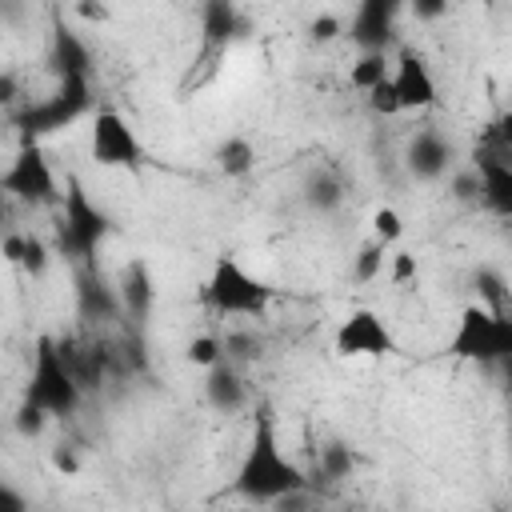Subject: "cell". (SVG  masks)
Listing matches in <instances>:
<instances>
[{
    "label": "cell",
    "mask_w": 512,
    "mask_h": 512,
    "mask_svg": "<svg viewBox=\"0 0 512 512\" xmlns=\"http://www.w3.org/2000/svg\"><path fill=\"white\" fill-rule=\"evenodd\" d=\"M300 488H312V476L284 452L272 408H260L252 416V432H248L244 456H240L236 476H232V496H240L244 504L268 508L276 496H288Z\"/></svg>",
    "instance_id": "cell-1"
},
{
    "label": "cell",
    "mask_w": 512,
    "mask_h": 512,
    "mask_svg": "<svg viewBox=\"0 0 512 512\" xmlns=\"http://www.w3.org/2000/svg\"><path fill=\"white\" fill-rule=\"evenodd\" d=\"M112 216L88 196L80 176L64 180L60 192V220H56V252L76 268H96L100 244L112 236Z\"/></svg>",
    "instance_id": "cell-2"
},
{
    "label": "cell",
    "mask_w": 512,
    "mask_h": 512,
    "mask_svg": "<svg viewBox=\"0 0 512 512\" xmlns=\"http://www.w3.org/2000/svg\"><path fill=\"white\" fill-rule=\"evenodd\" d=\"M204 308H212L216 316H244V320H264L276 288L264 284L260 276H252L236 256H220L200 288Z\"/></svg>",
    "instance_id": "cell-3"
},
{
    "label": "cell",
    "mask_w": 512,
    "mask_h": 512,
    "mask_svg": "<svg viewBox=\"0 0 512 512\" xmlns=\"http://www.w3.org/2000/svg\"><path fill=\"white\" fill-rule=\"evenodd\" d=\"M24 404L40 408L48 420H64V416H76V408L84 404V392L80 384L72 380V372L64 368L60 360V348H56V336H36L32 344V368H28V380H24Z\"/></svg>",
    "instance_id": "cell-4"
},
{
    "label": "cell",
    "mask_w": 512,
    "mask_h": 512,
    "mask_svg": "<svg viewBox=\"0 0 512 512\" xmlns=\"http://www.w3.org/2000/svg\"><path fill=\"white\" fill-rule=\"evenodd\" d=\"M452 360L468 364H504L512 356V320L508 312H492L484 304H468L456 320V332L448 336L444 348Z\"/></svg>",
    "instance_id": "cell-5"
},
{
    "label": "cell",
    "mask_w": 512,
    "mask_h": 512,
    "mask_svg": "<svg viewBox=\"0 0 512 512\" xmlns=\"http://www.w3.org/2000/svg\"><path fill=\"white\" fill-rule=\"evenodd\" d=\"M88 108H92V80H80V76L60 80L52 96L32 100L28 108H20V112H16L20 140H36V144H40L44 136H52V132L68 128L72 120H80Z\"/></svg>",
    "instance_id": "cell-6"
},
{
    "label": "cell",
    "mask_w": 512,
    "mask_h": 512,
    "mask_svg": "<svg viewBox=\"0 0 512 512\" xmlns=\"http://www.w3.org/2000/svg\"><path fill=\"white\" fill-rule=\"evenodd\" d=\"M0 192L24 208H48L60 204V184L56 172L44 156V148L36 140H20L16 156L8 160V168L0 172Z\"/></svg>",
    "instance_id": "cell-7"
},
{
    "label": "cell",
    "mask_w": 512,
    "mask_h": 512,
    "mask_svg": "<svg viewBox=\"0 0 512 512\" xmlns=\"http://www.w3.org/2000/svg\"><path fill=\"white\" fill-rule=\"evenodd\" d=\"M88 152L100 168H128V172H140L144 168V144L140 136L132 132V124L112 112V108H100L92 116V132H88Z\"/></svg>",
    "instance_id": "cell-8"
},
{
    "label": "cell",
    "mask_w": 512,
    "mask_h": 512,
    "mask_svg": "<svg viewBox=\"0 0 512 512\" xmlns=\"http://www.w3.org/2000/svg\"><path fill=\"white\" fill-rule=\"evenodd\" d=\"M332 348L340 360H384L396 352V336L392 328L384 324L380 312L372 308H352L336 332H332Z\"/></svg>",
    "instance_id": "cell-9"
},
{
    "label": "cell",
    "mask_w": 512,
    "mask_h": 512,
    "mask_svg": "<svg viewBox=\"0 0 512 512\" xmlns=\"http://www.w3.org/2000/svg\"><path fill=\"white\" fill-rule=\"evenodd\" d=\"M392 92H396V104L400 112H424L440 100L436 92V76L424 60V52L416 48H400L396 60H392Z\"/></svg>",
    "instance_id": "cell-10"
},
{
    "label": "cell",
    "mask_w": 512,
    "mask_h": 512,
    "mask_svg": "<svg viewBox=\"0 0 512 512\" xmlns=\"http://www.w3.org/2000/svg\"><path fill=\"white\" fill-rule=\"evenodd\" d=\"M116 300H120V324L140 332L156 308V280H152L148 260H128L116 272Z\"/></svg>",
    "instance_id": "cell-11"
},
{
    "label": "cell",
    "mask_w": 512,
    "mask_h": 512,
    "mask_svg": "<svg viewBox=\"0 0 512 512\" xmlns=\"http://www.w3.org/2000/svg\"><path fill=\"white\" fill-rule=\"evenodd\" d=\"M404 168H408V176H416L424 184L444 180L456 168V144L440 128H420L404 148Z\"/></svg>",
    "instance_id": "cell-12"
},
{
    "label": "cell",
    "mask_w": 512,
    "mask_h": 512,
    "mask_svg": "<svg viewBox=\"0 0 512 512\" xmlns=\"http://www.w3.org/2000/svg\"><path fill=\"white\" fill-rule=\"evenodd\" d=\"M396 0H360L348 24V36L360 52H388L396 44Z\"/></svg>",
    "instance_id": "cell-13"
},
{
    "label": "cell",
    "mask_w": 512,
    "mask_h": 512,
    "mask_svg": "<svg viewBox=\"0 0 512 512\" xmlns=\"http://www.w3.org/2000/svg\"><path fill=\"white\" fill-rule=\"evenodd\" d=\"M76 312L84 324H116L120 320L116 284H108L100 276V268H76Z\"/></svg>",
    "instance_id": "cell-14"
},
{
    "label": "cell",
    "mask_w": 512,
    "mask_h": 512,
    "mask_svg": "<svg viewBox=\"0 0 512 512\" xmlns=\"http://www.w3.org/2000/svg\"><path fill=\"white\" fill-rule=\"evenodd\" d=\"M48 64L56 68V76H60V80H72V76L92 80V48H88V40H84V36H80L72 24H64L60 16L52 20Z\"/></svg>",
    "instance_id": "cell-15"
},
{
    "label": "cell",
    "mask_w": 512,
    "mask_h": 512,
    "mask_svg": "<svg viewBox=\"0 0 512 512\" xmlns=\"http://www.w3.org/2000/svg\"><path fill=\"white\" fill-rule=\"evenodd\" d=\"M204 400L220 416H236L248 408V380L240 376V368L232 360H220L216 368L204 372Z\"/></svg>",
    "instance_id": "cell-16"
},
{
    "label": "cell",
    "mask_w": 512,
    "mask_h": 512,
    "mask_svg": "<svg viewBox=\"0 0 512 512\" xmlns=\"http://www.w3.org/2000/svg\"><path fill=\"white\" fill-rule=\"evenodd\" d=\"M472 168H476V176H480V204H484L492 216L508 220V216H512V164L476 152V156H472Z\"/></svg>",
    "instance_id": "cell-17"
},
{
    "label": "cell",
    "mask_w": 512,
    "mask_h": 512,
    "mask_svg": "<svg viewBox=\"0 0 512 512\" xmlns=\"http://www.w3.org/2000/svg\"><path fill=\"white\" fill-rule=\"evenodd\" d=\"M200 32H204V56H224V48L244 32V16L232 0H208L200 8Z\"/></svg>",
    "instance_id": "cell-18"
},
{
    "label": "cell",
    "mask_w": 512,
    "mask_h": 512,
    "mask_svg": "<svg viewBox=\"0 0 512 512\" xmlns=\"http://www.w3.org/2000/svg\"><path fill=\"white\" fill-rule=\"evenodd\" d=\"M56 348H60L64 368H68V372H72V380L80 384V392H88V388H100V384H104V376H108V352H104V348L84 344V340H76V336L56 340Z\"/></svg>",
    "instance_id": "cell-19"
},
{
    "label": "cell",
    "mask_w": 512,
    "mask_h": 512,
    "mask_svg": "<svg viewBox=\"0 0 512 512\" xmlns=\"http://www.w3.org/2000/svg\"><path fill=\"white\" fill-rule=\"evenodd\" d=\"M300 200L308 212L316 216H332L340 204H344V180L332 172V168H312L300 184Z\"/></svg>",
    "instance_id": "cell-20"
},
{
    "label": "cell",
    "mask_w": 512,
    "mask_h": 512,
    "mask_svg": "<svg viewBox=\"0 0 512 512\" xmlns=\"http://www.w3.org/2000/svg\"><path fill=\"white\" fill-rule=\"evenodd\" d=\"M216 168L228 176V180H240L248 172H256V144L248 136H224L216 144Z\"/></svg>",
    "instance_id": "cell-21"
},
{
    "label": "cell",
    "mask_w": 512,
    "mask_h": 512,
    "mask_svg": "<svg viewBox=\"0 0 512 512\" xmlns=\"http://www.w3.org/2000/svg\"><path fill=\"white\" fill-rule=\"evenodd\" d=\"M352 468H356V452H352L344 440H328V444L320 448L312 488H316V484H340L344 476H352Z\"/></svg>",
    "instance_id": "cell-22"
},
{
    "label": "cell",
    "mask_w": 512,
    "mask_h": 512,
    "mask_svg": "<svg viewBox=\"0 0 512 512\" xmlns=\"http://www.w3.org/2000/svg\"><path fill=\"white\" fill-rule=\"evenodd\" d=\"M388 72H392L388 52H360V56L352 60V68H348V84H352L356 92H372L380 80H388Z\"/></svg>",
    "instance_id": "cell-23"
},
{
    "label": "cell",
    "mask_w": 512,
    "mask_h": 512,
    "mask_svg": "<svg viewBox=\"0 0 512 512\" xmlns=\"http://www.w3.org/2000/svg\"><path fill=\"white\" fill-rule=\"evenodd\" d=\"M472 288H476V304H484V308H492V312H504V304H508V276L500 272V268H492V264H484V268H476L472 272Z\"/></svg>",
    "instance_id": "cell-24"
},
{
    "label": "cell",
    "mask_w": 512,
    "mask_h": 512,
    "mask_svg": "<svg viewBox=\"0 0 512 512\" xmlns=\"http://www.w3.org/2000/svg\"><path fill=\"white\" fill-rule=\"evenodd\" d=\"M384 264H388V248L376 244V240H364V244L356 248V256H352L348 280H352V284H372V280L384 272Z\"/></svg>",
    "instance_id": "cell-25"
},
{
    "label": "cell",
    "mask_w": 512,
    "mask_h": 512,
    "mask_svg": "<svg viewBox=\"0 0 512 512\" xmlns=\"http://www.w3.org/2000/svg\"><path fill=\"white\" fill-rule=\"evenodd\" d=\"M24 276H32V280H40L48 268H52V248H48V240L44 236H36V232H24V248H20V264H16Z\"/></svg>",
    "instance_id": "cell-26"
},
{
    "label": "cell",
    "mask_w": 512,
    "mask_h": 512,
    "mask_svg": "<svg viewBox=\"0 0 512 512\" xmlns=\"http://www.w3.org/2000/svg\"><path fill=\"white\" fill-rule=\"evenodd\" d=\"M184 356H188V364L192 368H216L220 360H224V340L220 336H212V332H200V336H192L188 340V348H184Z\"/></svg>",
    "instance_id": "cell-27"
},
{
    "label": "cell",
    "mask_w": 512,
    "mask_h": 512,
    "mask_svg": "<svg viewBox=\"0 0 512 512\" xmlns=\"http://www.w3.org/2000/svg\"><path fill=\"white\" fill-rule=\"evenodd\" d=\"M448 196L456 204H480V176L472 164H456L448 172Z\"/></svg>",
    "instance_id": "cell-28"
},
{
    "label": "cell",
    "mask_w": 512,
    "mask_h": 512,
    "mask_svg": "<svg viewBox=\"0 0 512 512\" xmlns=\"http://www.w3.org/2000/svg\"><path fill=\"white\" fill-rule=\"evenodd\" d=\"M400 236H404V220H400V212L388 208V204L376 208V212H372V240L384 244V248H392Z\"/></svg>",
    "instance_id": "cell-29"
},
{
    "label": "cell",
    "mask_w": 512,
    "mask_h": 512,
    "mask_svg": "<svg viewBox=\"0 0 512 512\" xmlns=\"http://www.w3.org/2000/svg\"><path fill=\"white\" fill-rule=\"evenodd\" d=\"M12 428H16L24 440H40L44 428H48V416H44L40 408H32V404L20 400V408H16V416H12Z\"/></svg>",
    "instance_id": "cell-30"
},
{
    "label": "cell",
    "mask_w": 512,
    "mask_h": 512,
    "mask_svg": "<svg viewBox=\"0 0 512 512\" xmlns=\"http://www.w3.org/2000/svg\"><path fill=\"white\" fill-rule=\"evenodd\" d=\"M264 348V340L256 332H232L224 340V360H256Z\"/></svg>",
    "instance_id": "cell-31"
},
{
    "label": "cell",
    "mask_w": 512,
    "mask_h": 512,
    "mask_svg": "<svg viewBox=\"0 0 512 512\" xmlns=\"http://www.w3.org/2000/svg\"><path fill=\"white\" fill-rule=\"evenodd\" d=\"M388 276H392V284L396 288H404V284H416L420 280V264H416V256L412 252H392L388 256Z\"/></svg>",
    "instance_id": "cell-32"
},
{
    "label": "cell",
    "mask_w": 512,
    "mask_h": 512,
    "mask_svg": "<svg viewBox=\"0 0 512 512\" xmlns=\"http://www.w3.org/2000/svg\"><path fill=\"white\" fill-rule=\"evenodd\" d=\"M368 96V108L376 112V116H400V104H396V92H392V72H388V80H380L372 92H364Z\"/></svg>",
    "instance_id": "cell-33"
},
{
    "label": "cell",
    "mask_w": 512,
    "mask_h": 512,
    "mask_svg": "<svg viewBox=\"0 0 512 512\" xmlns=\"http://www.w3.org/2000/svg\"><path fill=\"white\" fill-rule=\"evenodd\" d=\"M268 512H316V488H300V492L276 496L268 504Z\"/></svg>",
    "instance_id": "cell-34"
},
{
    "label": "cell",
    "mask_w": 512,
    "mask_h": 512,
    "mask_svg": "<svg viewBox=\"0 0 512 512\" xmlns=\"http://www.w3.org/2000/svg\"><path fill=\"white\" fill-rule=\"evenodd\" d=\"M340 32H344V20H340L336 12H320V16H312V24H308V36H312L316 44H332Z\"/></svg>",
    "instance_id": "cell-35"
},
{
    "label": "cell",
    "mask_w": 512,
    "mask_h": 512,
    "mask_svg": "<svg viewBox=\"0 0 512 512\" xmlns=\"http://www.w3.org/2000/svg\"><path fill=\"white\" fill-rule=\"evenodd\" d=\"M20 96H24L20 76H16V72H8V68H0V108H12Z\"/></svg>",
    "instance_id": "cell-36"
},
{
    "label": "cell",
    "mask_w": 512,
    "mask_h": 512,
    "mask_svg": "<svg viewBox=\"0 0 512 512\" xmlns=\"http://www.w3.org/2000/svg\"><path fill=\"white\" fill-rule=\"evenodd\" d=\"M0 512H28V500H24L20 488L8 484L4 476H0Z\"/></svg>",
    "instance_id": "cell-37"
},
{
    "label": "cell",
    "mask_w": 512,
    "mask_h": 512,
    "mask_svg": "<svg viewBox=\"0 0 512 512\" xmlns=\"http://www.w3.org/2000/svg\"><path fill=\"white\" fill-rule=\"evenodd\" d=\"M52 464H56V472H64V476H76V472H80V456H76L68 444H60V448L52 452Z\"/></svg>",
    "instance_id": "cell-38"
},
{
    "label": "cell",
    "mask_w": 512,
    "mask_h": 512,
    "mask_svg": "<svg viewBox=\"0 0 512 512\" xmlns=\"http://www.w3.org/2000/svg\"><path fill=\"white\" fill-rule=\"evenodd\" d=\"M448 12V0H416L412 4V16L416 20H440Z\"/></svg>",
    "instance_id": "cell-39"
},
{
    "label": "cell",
    "mask_w": 512,
    "mask_h": 512,
    "mask_svg": "<svg viewBox=\"0 0 512 512\" xmlns=\"http://www.w3.org/2000/svg\"><path fill=\"white\" fill-rule=\"evenodd\" d=\"M72 12H76L80 20H92V24H104V20L112 16V12H108V4H88V0H84V4H76Z\"/></svg>",
    "instance_id": "cell-40"
},
{
    "label": "cell",
    "mask_w": 512,
    "mask_h": 512,
    "mask_svg": "<svg viewBox=\"0 0 512 512\" xmlns=\"http://www.w3.org/2000/svg\"><path fill=\"white\" fill-rule=\"evenodd\" d=\"M20 248H24V232H12V236L0 240V256H4L8 264H20Z\"/></svg>",
    "instance_id": "cell-41"
},
{
    "label": "cell",
    "mask_w": 512,
    "mask_h": 512,
    "mask_svg": "<svg viewBox=\"0 0 512 512\" xmlns=\"http://www.w3.org/2000/svg\"><path fill=\"white\" fill-rule=\"evenodd\" d=\"M4 216H8V196L0 192V224H4Z\"/></svg>",
    "instance_id": "cell-42"
},
{
    "label": "cell",
    "mask_w": 512,
    "mask_h": 512,
    "mask_svg": "<svg viewBox=\"0 0 512 512\" xmlns=\"http://www.w3.org/2000/svg\"><path fill=\"white\" fill-rule=\"evenodd\" d=\"M488 512H504V508H488Z\"/></svg>",
    "instance_id": "cell-43"
},
{
    "label": "cell",
    "mask_w": 512,
    "mask_h": 512,
    "mask_svg": "<svg viewBox=\"0 0 512 512\" xmlns=\"http://www.w3.org/2000/svg\"><path fill=\"white\" fill-rule=\"evenodd\" d=\"M236 512H252V508H236Z\"/></svg>",
    "instance_id": "cell-44"
}]
</instances>
